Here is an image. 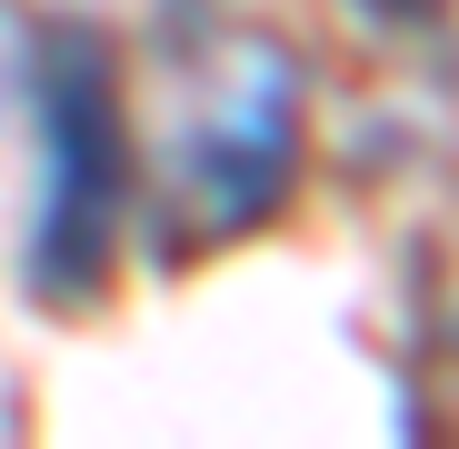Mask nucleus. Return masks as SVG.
<instances>
[{"label": "nucleus", "instance_id": "obj_2", "mask_svg": "<svg viewBox=\"0 0 459 449\" xmlns=\"http://www.w3.org/2000/svg\"><path fill=\"white\" fill-rule=\"evenodd\" d=\"M299 170V70L260 30H220L170 120V190L200 240L260 230Z\"/></svg>", "mask_w": 459, "mask_h": 449}, {"label": "nucleus", "instance_id": "obj_1", "mask_svg": "<svg viewBox=\"0 0 459 449\" xmlns=\"http://www.w3.org/2000/svg\"><path fill=\"white\" fill-rule=\"evenodd\" d=\"M30 140H40V180H30V289L40 299H91L130 210V120L100 30H50L30 50Z\"/></svg>", "mask_w": 459, "mask_h": 449}]
</instances>
